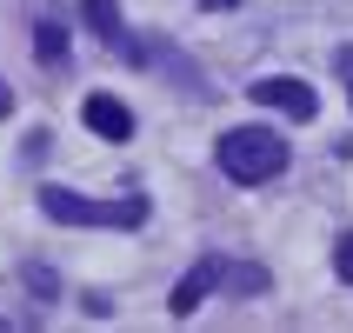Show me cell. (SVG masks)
I'll list each match as a JSON object with an SVG mask.
<instances>
[{
  "label": "cell",
  "mask_w": 353,
  "mask_h": 333,
  "mask_svg": "<svg viewBox=\"0 0 353 333\" xmlns=\"http://www.w3.org/2000/svg\"><path fill=\"white\" fill-rule=\"evenodd\" d=\"M220 287H234V294H260V287H267V274H260V267H234V260H227V267H220Z\"/></svg>",
  "instance_id": "8"
},
{
  "label": "cell",
  "mask_w": 353,
  "mask_h": 333,
  "mask_svg": "<svg viewBox=\"0 0 353 333\" xmlns=\"http://www.w3.org/2000/svg\"><path fill=\"white\" fill-rule=\"evenodd\" d=\"M34 54H40V67H60L67 60V27L60 20H34Z\"/></svg>",
  "instance_id": "7"
},
{
  "label": "cell",
  "mask_w": 353,
  "mask_h": 333,
  "mask_svg": "<svg viewBox=\"0 0 353 333\" xmlns=\"http://www.w3.org/2000/svg\"><path fill=\"white\" fill-rule=\"evenodd\" d=\"M40 214L60 220V227H140L147 220V200L127 194V200H87L74 187H40Z\"/></svg>",
  "instance_id": "1"
},
{
  "label": "cell",
  "mask_w": 353,
  "mask_h": 333,
  "mask_svg": "<svg viewBox=\"0 0 353 333\" xmlns=\"http://www.w3.org/2000/svg\"><path fill=\"white\" fill-rule=\"evenodd\" d=\"M80 20H87V27H94V34L107 40L114 54H127V60H147V47H140V40L127 34V20H120V7H114V0H80Z\"/></svg>",
  "instance_id": "4"
},
{
  "label": "cell",
  "mask_w": 353,
  "mask_h": 333,
  "mask_svg": "<svg viewBox=\"0 0 353 333\" xmlns=\"http://www.w3.org/2000/svg\"><path fill=\"white\" fill-rule=\"evenodd\" d=\"M27 287H34V294H40V300H54V294H60V280H54V274H47V267H27Z\"/></svg>",
  "instance_id": "9"
},
{
  "label": "cell",
  "mask_w": 353,
  "mask_h": 333,
  "mask_svg": "<svg viewBox=\"0 0 353 333\" xmlns=\"http://www.w3.org/2000/svg\"><path fill=\"white\" fill-rule=\"evenodd\" d=\"M200 7H214V14H220V7H240V0H200Z\"/></svg>",
  "instance_id": "13"
},
{
  "label": "cell",
  "mask_w": 353,
  "mask_h": 333,
  "mask_svg": "<svg viewBox=\"0 0 353 333\" xmlns=\"http://www.w3.org/2000/svg\"><path fill=\"white\" fill-rule=\"evenodd\" d=\"M220 267H227V260H220V254H207V260L194 267V274H187V280L174 287V294H167V314H174V320H187V314L200 307V300H207V294L220 287Z\"/></svg>",
  "instance_id": "5"
},
{
  "label": "cell",
  "mask_w": 353,
  "mask_h": 333,
  "mask_svg": "<svg viewBox=\"0 0 353 333\" xmlns=\"http://www.w3.org/2000/svg\"><path fill=\"white\" fill-rule=\"evenodd\" d=\"M287 167V140L274 127H234V134L220 140V174L240 180V187H260V180H274Z\"/></svg>",
  "instance_id": "2"
},
{
  "label": "cell",
  "mask_w": 353,
  "mask_h": 333,
  "mask_svg": "<svg viewBox=\"0 0 353 333\" xmlns=\"http://www.w3.org/2000/svg\"><path fill=\"white\" fill-rule=\"evenodd\" d=\"M334 67H340V80H347V100H353V47H334Z\"/></svg>",
  "instance_id": "11"
},
{
  "label": "cell",
  "mask_w": 353,
  "mask_h": 333,
  "mask_svg": "<svg viewBox=\"0 0 353 333\" xmlns=\"http://www.w3.org/2000/svg\"><path fill=\"white\" fill-rule=\"evenodd\" d=\"M0 114H14V87L7 80H0Z\"/></svg>",
  "instance_id": "12"
},
{
  "label": "cell",
  "mask_w": 353,
  "mask_h": 333,
  "mask_svg": "<svg viewBox=\"0 0 353 333\" xmlns=\"http://www.w3.org/2000/svg\"><path fill=\"white\" fill-rule=\"evenodd\" d=\"M247 94H254L260 107H274V114H287V120H314V114H320L314 87H307V80H294V74H267V80H254Z\"/></svg>",
  "instance_id": "3"
},
{
  "label": "cell",
  "mask_w": 353,
  "mask_h": 333,
  "mask_svg": "<svg viewBox=\"0 0 353 333\" xmlns=\"http://www.w3.org/2000/svg\"><path fill=\"white\" fill-rule=\"evenodd\" d=\"M334 274H340V280H347V287H353V234H347V240H340V247H334Z\"/></svg>",
  "instance_id": "10"
},
{
  "label": "cell",
  "mask_w": 353,
  "mask_h": 333,
  "mask_svg": "<svg viewBox=\"0 0 353 333\" xmlns=\"http://www.w3.org/2000/svg\"><path fill=\"white\" fill-rule=\"evenodd\" d=\"M80 120H87V127H94L100 140H134V114H127V107H120L114 94H94L87 107H80Z\"/></svg>",
  "instance_id": "6"
}]
</instances>
